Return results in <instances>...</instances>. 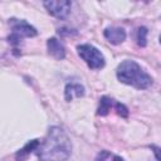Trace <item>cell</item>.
I'll return each instance as SVG.
<instances>
[{"label": "cell", "mask_w": 161, "mask_h": 161, "mask_svg": "<svg viewBox=\"0 0 161 161\" xmlns=\"http://www.w3.org/2000/svg\"><path fill=\"white\" fill-rule=\"evenodd\" d=\"M35 151L39 161H65L72 153V142L62 127L53 126Z\"/></svg>", "instance_id": "1"}, {"label": "cell", "mask_w": 161, "mask_h": 161, "mask_svg": "<svg viewBox=\"0 0 161 161\" xmlns=\"http://www.w3.org/2000/svg\"><path fill=\"white\" fill-rule=\"evenodd\" d=\"M119 82L135 87L137 89H146L152 84V77L143 70V68L135 60H123L116 70Z\"/></svg>", "instance_id": "2"}, {"label": "cell", "mask_w": 161, "mask_h": 161, "mask_svg": "<svg viewBox=\"0 0 161 161\" xmlns=\"http://www.w3.org/2000/svg\"><path fill=\"white\" fill-rule=\"evenodd\" d=\"M77 52L91 69H101L106 64L102 52L92 44H79L77 47Z\"/></svg>", "instance_id": "3"}, {"label": "cell", "mask_w": 161, "mask_h": 161, "mask_svg": "<svg viewBox=\"0 0 161 161\" xmlns=\"http://www.w3.org/2000/svg\"><path fill=\"white\" fill-rule=\"evenodd\" d=\"M10 28H11V34L9 35V42L15 47L20 44L23 38H33L38 34L36 29L30 25L25 20H19V19H10Z\"/></svg>", "instance_id": "4"}, {"label": "cell", "mask_w": 161, "mask_h": 161, "mask_svg": "<svg viewBox=\"0 0 161 161\" xmlns=\"http://www.w3.org/2000/svg\"><path fill=\"white\" fill-rule=\"evenodd\" d=\"M43 5L52 16L58 18V19L67 18L72 8V3L68 0H57V1L50 0V1H44Z\"/></svg>", "instance_id": "5"}, {"label": "cell", "mask_w": 161, "mask_h": 161, "mask_svg": "<svg viewBox=\"0 0 161 161\" xmlns=\"http://www.w3.org/2000/svg\"><path fill=\"white\" fill-rule=\"evenodd\" d=\"M104 38L111 43V44H121L126 39V31L123 28H117V26H109L106 28L103 31Z\"/></svg>", "instance_id": "6"}, {"label": "cell", "mask_w": 161, "mask_h": 161, "mask_svg": "<svg viewBox=\"0 0 161 161\" xmlns=\"http://www.w3.org/2000/svg\"><path fill=\"white\" fill-rule=\"evenodd\" d=\"M47 48L48 52L52 57H54L55 59H64L65 57V48L64 45L60 43V40H58L57 38H49L47 40Z\"/></svg>", "instance_id": "7"}, {"label": "cell", "mask_w": 161, "mask_h": 161, "mask_svg": "<svg viewBox=\"0 0 161 161\" xmlns=\"http://www.w3.org/2000/svg\"><path fill=\"white\" fill-rule=\"evenodd\" d=\"M84 87L79 83H68L64 89V97L67 101H72L73 97H83Z\"/></svg>", "instance_id": "8"}, {"label": "cell", "mask_w": 161, "mask_h": 161, "mask_svg": "<svg viewBox=\"0 0 161 161\" xmlns=\"http://www.w3.org/2000/svg\"><path fill=\"white\" fill-rule=\"evenodd\" d=\"M38 146H39V140H31V141H29L23 148H20L16 152V155H15L16 161H24L33 151H35L38 148Z\"/></svg>", "instance_id": "9"}, {"label": "cell", "mask_w": 161, "mask_h": 161, "mask_svg": "<svg viewBox=\"0 0 161 161\" xmlns=\"http://www.w3.org/2000/svg\"><path fill=\"white\" fill-rule=\"evenodd\" d=\"M114 106V101L109 97H102L99 101V107L97 109V114L98 116H106L108 114V112L111 111V108Z\"/></svg>", "instance_id": "10"}, {"label": "cell", "mask_w": 161, "mask_h": 161, "mask_svg": "<svg viewBox=\"0 0 161 161\" xmlns=\"http://www.w3.org/2000/svg\"><path fill=\"white\" fill-rule=\"evenodd\" d=\"M96 161H125L121 156H118V155H114V153H112L111 151H101L98 155H97V157H96Z\"/></svg>", "instance_id": "11"}, {"label": "cell", "mask_w": 161, "mask_h": 161, "mask_svg": "<svg viewBox=\"0 0 161 161\" xmlns=\"http://www.w3.org/2000/svg\"><path fill=\"white\" fill-rule=\"evenodd\" d=\"M147 33H148V30L145 26H140L137 29V31H136V40H137V44L140 47H146V44H147Z\"/></svg>", "instance_id": "12"}, {"label": "cell", "mask_w": 161, "mask_h": 161, "mask_svg": "<svg viewBox=\"0 0 161 161\" xmlns=\"http://www.w3.org/2000/svg\"><path fill=\"white\" fill-rule=\"evenodd\" d=\"M114 109H116V112L119 114V116H122V117H127L128 116V109L126 108V106L125 104H122V103H118V102H114Z\"/></svg>", "instance_id": "13"}]
</instances>
